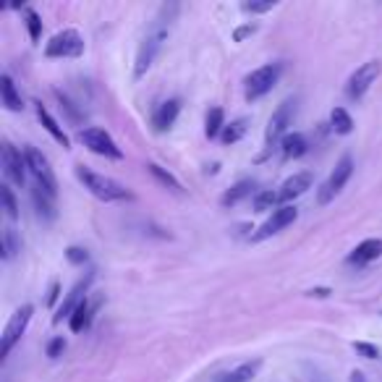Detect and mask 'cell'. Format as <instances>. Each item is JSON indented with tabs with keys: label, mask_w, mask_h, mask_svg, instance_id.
Segmentation results:
<instances>
[{
	"label": "cell",
	"mask_w": 382,
	"mask_h": 382,
	"mask_svg": "<svg viewBox=\"0 0 382 382\" xmlns=\"http://www.w3.org/2000/svg\"><path fill=\"white\" fill-rule=\"evenodd\" d=\"M89 283H92V275H87L84 280H79V283L71 288V293L66 296V301L58 306V315L53 317V325H61L63 319H71V315L76 312V306L87 299V288H89Z\"/></svg>",
	"instance_id": "obj_13"
},
{
	"label": "cell",
	"mask_w": 382,
	"mask_h": 382,
	"mask_svg": "<svg viewBox=\"0 0 382 382\" xmlns=\"http://www.w3.org/2000/svg\"><path fill=\"white\" fill-rule=\"evenodd\" d=\"M0 97H3L6 110H11V113H21V110H24V100H21V94L16 92L14 79H11L8 74L0 76Z\"/></svg>",
	"instance_id": "obj_17"
},
{
	"label": "cell",
	"mask_w": 382,
	"mask_h": 382,
	"mask_svg": "<svg viewBox=\"0 0 382 382\" xmlns=\"http://www.w3.org/2000/svg\"><path fill=\"white\" fill-rule=\"evenodd\" d=\"M280 74H283L280 63H267V66L251 71L246 76V100L254 103V100L264 97L267 92H273V87L280 81Z\"/></svg>",
	"instance_id": "obj_4"
},
{
	"label": "cell",
	"mask_w": 382,
	"mask_h": 382,
	"mask_svg": "<svg viewBox=\"0 0 382 382\" xmlns=\"http://www.w3.org/2000/svg\"><path fill=\"white\" fill-rule=\"evenodd\" d=\"M351 173H354V158H351V155H343V158L338 160V165H335V171L328 176V181L319 186L317 202H319V204H330V202L343 191V186L348 184Z\"/></svg>",
	"instance_id": "obj_5"
},
{
	"label": "cell",
	"mask_w": 382,
	"mask_h": 382,
	"mask_svg": "<svg viewBox=\"0 0 382 382\" xmlns=\"http://www.w3.org/2000/svg\"><path fill=\"white\" fill-rule=\"evenodd\" d=\"M380 74H382L380 61H367V63H361V66L351 74V79H348V87H346L348 97H351V100H361V97L369 92V87L377 81Z\"/></svg>",
	"instance_id": "obj_9"
},
{
	"label": "cell",
	"mask_w": 382,
	"mask_h": 382,
	"mask_svg": "<svg viewBox=\"0 0 382 382\" xmlns=\"http://www.w3.org/2000/svg\"><path fill=\"white\" fill-rule=\"evenodd\" d=\"M225 129V116H223V107H210V113H207V120H204V134L207 136H217V134H223Z\"/></svg>",
	"instance_id": "obj_26"
},
{
	"label": "cell",
	"mask_w": 382,
	"mask_h": 382,
	"mask_svg": "<svg viewBox=\"0 0 382 382\" xmlns=\"http://www.w3.org/2000/svg\"><path fill=\"white\" fill-rule=\"evenodd\" d=\"M330 126H332V131L335 134H351L354 131V118L348 116V110H343V107H332V113H330Z\"/></svg>",
	"instance_id": "obj_25"
},
{
	"label": "cell",
	"mask_w": 382,
	"mask_h": 382,
	"mask_svg": "<svg viewBox=\"0 0 382 382\" xmlns=\"http://www.w3.org/2000/svg\"><path fill=\"white\" fill-rule=\"evenodd\" d=\"M280 149H283V158L286 160L301 158L304 152H306V136L299 134V131L286 134V136L280 139Z\"/></svg>",
	"instance_id": "obj_21"
},
{
	"label": "cell",
	"mask_w": 382,
	"mask_h": 382,
	"mask_svg": "<svg viewBox=\"0 0 382 382\" xmlns=\"http://www.w3.org/2000/svg\"><path fill=\"white\" fill-rule=\"evenodd\" d=\"M380 257H382V238H367V241H361V244L351 251L348 262L369 264V262H374V259H380Z\"/></svg>",
	"instance_id": "obj_16"
},
{
	"label": "cell",
	"mask_w": 382,
	"mask_h": 382,
	"mask_svg": "<svg viewBox=\"0 0 382 382\" xmlns=\"http://www.w3.org/2000/svg\"><path fill=\"white\" fill-rule=\"evenodd\" d=\"M34 315V306L32 304H24V306H19L11 319L6 322V330H3V341H0V359H6V356L11 354V348H14L16 343L21 341V335L27 332V325L29 319Z\"/></svg>",
	"instance_id": "obj_3"
},
{
	"label": "cell",
	"mask_w": 382,
	"mask_h": 382,
	"mask_svg": "<svg viewBox=\"0 0 382 382\" xmlns=\"http://www.w3.org/2000/svg\"><path fill=\"white\" fill-rule=\"evenodd\" d=\"M296 217H299V210H296L293 204H280V207L267 217V223L251 236V241H264V238L275 236L283 228H288L290 223H296Z\"/></svg>",
	"instance_id": "obj_11"
},
{
	"label": "cell",
	"mask_w": 382,
	"mask_h": 382,
	"mask_svg": "<svg viewBox=\"0 0 382 382\" xmlns=\"http://www.w3.org/2000/svg\"><path fill=\"white\" fill-rule=\"evenodd\" d=\"M81 145L87 147L89 152L94 155H103V158H110V160H120L123 158V152H120V147L116 145V139L105 131V129H84L79 134Z\"/></svg>",
	"instance_id": "obj_8"
},
{
	"label": "cell",
	"mask_w": 382,
	"mask_h": 382,
	"mask_svg": "<svg viewBox=\"0 0 382 382\" xmlns=\"http://www.w3.org/2000/svg\"><path fill=\"white\" fill-rule=\"evenodd\" d=\"M24 19H27V29H29V37L37 42L42 37V21L37 11H32V8H24Z\"/></svg>",
	"instance_id": "obj_31"
},
{
	"label": "cell",
	"mask_w": 382,
	"mask_h": 382,
	"mask_svg": "<svg viewBox=\"0 0 382 382\" xmlns=\"http://www.w3.org/2000/svg\"><path fill=\"white\" fill-rule=\"evenodd\" d=\"M24 160H27V171L34 176V181H37L42 189H47L55 197L58 181H55V173H53V168H50L47 158L42 155L37 147H24Z\"/></svg>",
	"instance_id": "obj_7"
},
{
	"label": "cell",
	"mask_w": 382,
	"mask_h": 382,
	"mask_svg": "<svg viewBox=\"0 0 382 382\" xmlns=\"http://www.w3.org/2000/svg\"><path fill=\"white\" fill-rule=\"evenodd\" d=\"M277 202H280L277 191H259V194H254V210L257 212H267V210L275 212Z\"/></svg>",
	"instance_id": "obj_27"
},
{
	"label": "cell",
	"mask_w": 382,
	"mask_h": 382,
	"mask_svg": "<svg viewBox=\"0 0 382 382\" xmlns=\"http://www.w3.org/2000/svg\"><path fill=\"white\" fill-rule=\"evenodd\" d=\"M19 249H21V241L16 236V231L14 228H3V259H11Z\"/></svg>",
	"instance_id": "obj_28"
},
{
	"label": "cell",
	"mask_w": 382,
	"mask_h": 382,
	"mask_svg": "<svg viewBox=\"0 0 382 382\" xmlns=\"http://www.w3.org/2000/svg\"><path fill=\"white\" fill-rule=\"evenodd\" d=\"M32 199H34V207L40 215H45L47 220H53L55 217V197L47 191V189H42L40 184L32 186Z\"/></svg>",
	"instance_id": "obj_20"
},
{
	"label": "cell",
	"mask_w": 382,
	"mask_h": 382,
	"mask_svg": "<svg viewBox=\"0 0 382 382\" xmlns=\"http://www.w3.org/2000/svg\"><path fill=\"white\" fill-rule=\"evenodd\" d=\"M277 3L275 0H262V3H257V0H251V3H244L241 8L246 11V14H267V11H273Z\"/></svg>",
	"instance_id": "obj_32"
},
{
	"label": "cell",
	"mask_w": 382,
	"mask_h": 382,
	"mask_svg": "<svg viewBox=\"0 0 382 382\" xmlns=\"http://www.w3.org/2000/svg\"><path fill=\"white\" fill-rule=\"evenodd\" d=\"M84 53V37L76 29H63L50 37L45 45V55L47 58H79Z\"/></svg>",
	"instance_id": "obj_6"
},
{
	"label": "cell",
	"mask_w": 382,
	"mask_h": 382,
	"mask_svg": "<svg viewBox=\"0 0 382 382\" xmlns=\"http://www.w3.org/2000/svg\"><path fill=\"white\" fill-rule=\"evenodd\" d=\"M178 110H181V103L178 100H168V103H162L158 107V113H155V129L158 131H165V129H171L176 118H178Z\"/></svg>",
	"instance_id": "obj_19"
},
{
	"label": "cell",
	"mask_w": 382,
	"mask_h": 382,
	"mask_svg": "<svg viewBox=\"0 0 382 382\" xmlns=\"http://www.w3.org/2000/svg\"><path fill=\"white\" fill-rule=\"evenodd\" d=\"M254 24H249V27H241V29H236V34H233V40L236 42H244L246 40V37H249V34H254Z\"/></svg>",
	"instance_id": "obj_36"
},
{
	"label": "cell",
	"mask_w": 382,
	"mask_h": 382,
	"mask_svg": "<svg viewBox=\"0 0 382 382\" xmlns=\"http://www.w3.org/2000/svg\"><path fill=\"white\" fill-rule=\"evenodd\" d=\"M354 351L364 359H380V348L374 343H364V341H356L354 343Z\"/></svg>",
	"instance_id": "obj_33"
},
{
	"label": "cell",
	"mask_w": 382,
	"mask_h": 382,
	"mask_svg": "<svg viewBox=\"0 0 382 382\" xmlns=\"http://www.w3.org/2000/svg\"><path fill=\"white\" fill-rule=\"evenodd\" d=\"M293 116H296V100H286V103H280V105H277V110L273 113L270 123H267V131H264L267 145H275L277 139H283V136H286L288 126L293 123Z\"/></svg>",
	"instance_id": "obj_10"
},
{
	"label": "cell",
	"mask_w": 382,
	"mask_h": 382,
	"mask_svg": "<svg viewBox=\"0 0 382 382\" xmlns=\"http://www.w3.org/2000/svg\"><path fill=\"white\" fill-rule=\"evenodd\" d=\"M147 168H149V173H152L160 184L165 186V189H171V191H176V194H181V184L176 181V176H171L168 171H162V168L155 165V162H152V165H147Z\"/></svg>",
	"instance_id": "obj_29"
},
{
	"label": "cell",
	"mask_w": 382,
	"mask_h": 382,
	"mask_svg": "<svg viewBox=\"0 0 382 382\" xmlns=\"http://www.w3.org/2000/svg\"><path fill=\"white\" fill-rule=\"evenodd\" d=\"M176 11H178V6H165L162 11H160V16L155 19V24H152V29L147 32V37L142 40V45H139V53H136V66H134V76L136 79H142L147 71L152 68V63H155V58H158L160 47H162V42L168 40V32H171V21L173 16H176Z\"/></svg>",
	"instance_id": "obj_1"
},
{
	"label": "cell",
	"mask_w": 382,
	"mask_h": 382,
	"mask_svg": "<svg viewBox=\"0 0 382 382\" xmlns=\"http://www.w3.org/2000/svg\"><path fill=\"white\" fill-rule=\"evenodd\" d=\"M63 351H66V341H63V338H55V341H50V346H47V356H50V359H58Z\"/></svg>",
	"instance_id": "obj_35"
},
{
	"label": "cell",
	"mask_w": 382,
	"mask_h": 382,
	"mask_svg": "<svg viewBox=\"0 0 382 382\" xmlns=\"http://www.w3.org/2000/svg\"><path fill=\"white\" fill-rule=\"evenodd\" d=\"M309 296H319V299H325V296H330V288H312L309 290Z\"/></svg>",
	"instance_id": "obj_37"
},
{
	"label": "cell",
	"mask_w": 382,
	"mask_h": 382,
	"mask_svg": "<svg viewBox=\"0 0 382 382\" xmlns=\"http://www.w3.org/2000/svg\"><path fill=\"white\" fill-rule=\"evenodd\" d=\"M246 131H249V118H238L233 123H225L220 139H223V145H236L238 139H244Z\"/></svg>",
	"instance_id": "obj_24"
},
{
	"label": "cell",
	"mask_w": 382,
	"mask_h": 382,
	"mask_svg": "<svg viewBox=\"0 0 382 382\" xmlns=\"http://www.w3.org/2000/svg\"><path fill=\"white\" fill-rule=\"evenodd\" d=\"M259 367H262V361H259V359H257V361H246V364L236 367L233 372H228V374L223 377V382H251L254 377H257Z\"/></svg>",
	"instance_id": "obj_23"
},
{
	"label": "cell",
	"mask_w": 382,
	"mask_h": 382,
	"mask_svg": "<svg viewBox=\"0 0 382 382\" xmlns=\"http://www.w3.org/2000/svg\"><path fill=\"white\" fill-rule=\"evenodd\" d=\"M37 118L42 120V126L47 129V134L53 136L55 142H58V145H63L68 149V145H71V142H68L66 131H63V129H61V123H58V120L50 116V110H47V107H42V103H37Z\"/></svg>",
	"instance_id": "obj_18"
},
{
	"label": "cell",
	"mask_w": 382,
	"mask_h": 382,
	"mask_svg": "<svg viewBox=\"0 0 382 382\" xmlns=\"http://www.w3.org/2000/svg\"><path fill=\"white\" fill-rule=\"evenodd\" d=\"M351 382H367V380H364L361 372H351Z\"/></svg>",
	"instance_id": "obj_39"
},
{
	"label": "cell",
	"mask_w": 382,
	"mask_h": 382,
	"mask_svg": "<svg viewBox=\"0 0 382 382\" xmlns=\"http://www.w3.org/2000/svg\"><path fill=\"white\" fill-rule=\"evenodd\" d=\"M100 304H103L100 296H94V299H84V301L76 306V312L71 315V319H68L71 330H74V332H81V330L89 328V322H92L94 312L100 309Z\"/></svg>",
	"instance_id": "obj_15"
},
{
	"label": "cell",
	"mask_w": 382,
	"mask_h": 382,
	"mask_svg": "<svg viewBox=\"0 0 382 382\" xmlns=\"http://www.w3.org/2000/svg\"><path fill=\"white\" fill-rule=\"evenodd\" d=\"M3 173H6L8 181H14L19 186H24V181H27V160L8 142L3 145Z\"/></svg>",
	"instance_id": "obj_12"
},
{
	"label": "cell",
	"mask_w": 382,
	"mask_h": 382,
	"mask_svg": "<svg viewBox=\"0 0 382 382\" xmlns=\"http://www.w3.org/2000/svg\"><path fill=\"white\" fill-rule=\"evenodd\" d=\"M0 199H3V210H6V215L11 217V220H16L19 217V202H16L14 191H11V186H0Z\"/></svg>",
	"instance_id": "obj_30"
},
{
	"label": "cell",
	"mask_w": 382,
	"mask_h": 382,
	"mask_svg": "<svg viewBox=\"0 0 382 382\" xmlns=\"http://www.w3.org/2000/svg\"><path fill=\"white\" fill-rule=\"evenodd\" d=\"M251 194H254V181H238L236 186H231L223 197H220V204L223 207H233V204H238L241 199L251 197Z\"/></svg>",
	"instance_id": "obj_22"
},
{
	"label": "cell",
	"mask_w": 382,
	"mask_h": 382,
	"mask_svg": "<svg viewBox=\"0 0 382 382\" xmlns=\"http://www.w3.org/2000/svg\"><path fill=\"white\" fill-rule=\"evenodd\" d=\"M312 181H315V178H312V173H293L290 178L283 181L280 191H277V197H280L283 204H288V202L299 199L301 194H306V191L312 189Z\"/></svg>",
	"instance_id": "obj_14"
},
{
	"label": "cell",
	"mask_w": 382,
	"mask_h": 382,
	"mask_svg": "<svg viewBox=\"0 0 382 382\" xmlns=\"http://www.w3.org/2000/svg\"><path fill=\"white\" fill-rule=\"evenodd\" d=\"M76 178H79L84 189L92 194V197L103 199V202H120V199H129V189L123 184H118L116 178H107L103 173H94L84 165H76Z\"/></svg>",
	"instance_id": "obj_2"
},
{
	"label": "cell",
	"mask_w": 382,
	"mask_h": 382,
	"mask_svg": "<svg viewBox=\"0 0 382 382\" xmlns=\"http://www.w3.org/2000/svg\"><path fill=\"white\" fill-rule=\"evenodd\" d=\"M66 257H68V262H74V264H84V262H87V251L79 249V246H71V249L66 251Z\"/></svg>",
	"instance_id": "obj_34"
},
{
	"label": "cell",
	"mask_w": 382,
	"mask_h": 382,
	"mask_svg": "<svg viewBox=\"0 0 382 382\" xmlns=\"http://www.w3.org/2000/svg\"><path fill=\"white\" fill-rule=\"evenodd\" d=\"M55 299H58V283H53V286H50V296H47V304L53 306Z\"/></svg>",
	"instance_id": "obj_38"
}]
</instances>
